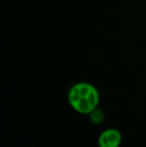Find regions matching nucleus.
<instances>
[{
    "label": "nucleus",
    "mask_w": 146,
    "mask_h": 147,
    "mask_svg": "<svg viewBox=\"0 0 146 147\" xmlns=\"http://www.w3.org/2000/svg\"><path fill=\"white\" fill-rule=\"evenodd\" d=\"M122 142V134L116 128H107L98 137L99 147H119Z\"/></svg>",
    "instance_id": "nucleus-2"
},
{
    "label": "nucleus",
    "mask_w": 146,
    "mask_h": 147,
    "mask_svg": "<svg viewBox=\"0 0 146 147\" xmlns=\"http://www.w3.org/2000/svg\"><path fill=\"white\" fill-rule=\"evenodd\" d=\"M67 100L73 110L80 114L87 115L97 109L100 102V94L93 84L81 81L70 87Z\"/></svg>",
    "instance_id": "nucleus-1"
}]
</instances>
